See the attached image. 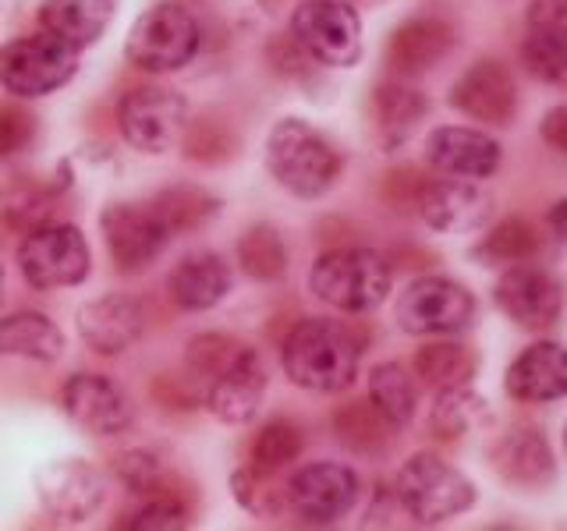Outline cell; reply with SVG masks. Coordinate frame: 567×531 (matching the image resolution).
Listing matches in <instances>:
<instances>
[{
  "label": "cell",
  "instance_id": "cell-1",
  "mask_svg": "<svg viewBox=\"0 0 567 531\" xmlns=\"http://www.w3.org/2000/svg\"><path fill=\"white\" fill-rule=\"evenodd\" d=\"M362 347L330 319H301V323L284 336L280 362L288 379L309 394H341L359 376Z\"/></svg>",
  "mask_w": 567,
  "mask_h": 531
},
{
  "label": "cell",
  "instance_id": "cell-2",
  "mask_svg": "<svg viewBox=\"0 0 567 531\" xmlns=\"http://www.w3.org/2000/svg\"><path fill=\"white\" fill-rule=\"evenodd\" d=\"M266 170L284 191L298 195V199H319L337 185L344 156L309 121L280 117L266 135Z\"/></svg>",
  "mask_w": 567,
  "mask_h": 531
},
{
  "label": "cell",
  "instance_id": "cell-3",
  "mask_svg": "<svg viewBox=\"0 0 567 531\" xmlns=\"http://www.w3.org/2000/svg\"><path fill=\"white\" fill-rule=\"evenodd\" d=\"M309 291L337 312H372L390 294V266L369 248H333L312 262Z\"/></svg>",
  "mask_w": 567,
  "mask_h": 531
},
{
  "label": "cell",
  "instance_id": "cell-4",
  "mask_svg": "<svg viewBox=\"0 0 567 531\" xmlns=\"http://www.w3.org/2000/svg\"><path fill=\"white\" fill-rule=\"evenodd\" d=\"M394 492L408 518H415L419 524H443L475 507L472 478H465L436 454L408 457L398 471Z\"/></svg>",
  "mask_w": 567,
  "mask_h": 531
},
{
  "label": "cell",
  "instance_id": "cell-5",
  "mask_svg": "<svg viewBox=\"0 0 567 531\" xmlns=\"http://www.w3.org/2000/svg\"><path fill=\"white\" fill-rule=\"evenodd\" d=\"M18 273L35 291H64L93 273V252L79 227L43 223L18 244Z\"/></svg>",
  "mask_w": 567,
  "mask_h": 531
},
{
  "label": "cell",
  "instance_id": "cell-6",
  "mask_svg": "<svg viewBox=\"0 0 567 531\" xmlns=\"http://www.w3.org/2000/svg\"><path fill=\"white\" fill-rule=\"evenodd\" d=\"M79 71V50L53 32H35L11 40L0 50V82L18 100H35L58 93Z\"/></svg>",
  "mask_w": 567,
  "mask_h": 531
},
{
  "label": "cell",
  "instance_id": "cell-7",
  "mask_svg": "<svg viewBox=\"0 0 567 531\" xmlns=\"http://www.w3.org/2000/svg\"><path fill=\"white\" fill-rule=\"evenodd\" d=\"M199 50V25L177 4H153L142 11L124 40V58L132 67L164 75V71L185 67Z\"/></svg>",
  "mask_w": 567,
  "mask_h": 531
},
{
  "label": "cell",
  "instance_id": "cell-8",
  "mask_svg": "<svg viewBox=\"0 0 567 531\" xmlns=\"http://www.w3.org/2000/svg\"><path fill=\"white\" fill-rule=\"evenodd\" d=\"M188 103L182 93L164 85H138L124 93L117 106V128L138 153H171L188 132Z\"/></svg>",
  "mask_w": 567,
  "mask_h": 531
},
{
  "label": "cell",
  "instance_id": "cell-9",
  "mask_svg": "<svg viewBox=\"0 0 567 531\" xmlns=\"http://www.w3.org/2000/svg\"><path fill=\"white\" fill-rule=\"evenodd\" d=\"M291 32L323 67H354L362 58V22L341 0H301Z\"/></svg>",
  "mask_w": 567,
  "mask_h": 531
},
{
  "label": "cell",
  "instance_id": "cell-10",
  "mask_svg": "<svg viewBox=\"0 0 567 531\" xmlns=\"http://www.w3.org/2000/svg\"><path fill=\"white\" fill-rule=\"evenodd\" d=\"M475 298L468 288L447 277H419L398 294L394 319L404 333L412 336H436L457 333L472 323Z\"/></svg>",
  "mask_w": 567,
  "mask_h": 531
},
{
  "label": "cell",
  "instance_id": "cell-11",
  "mask_svg": "<svg viewBox=\"0 0 567 531\" xmlns=\"http://www.w3.org/2000/svg\"><path fill=\"white\" fill-rule=\"evenodd\" d=\"M493 301L514 326L539 333L560 319L567 291L557 273H549L543 266H532V262H518V266H507V273L496 280Z\"/></svg>",
  "mask_w": 567,
  "mask_h": 531
},
{
  "label": "cell",
  "instance_id": "cell-12",
  "mask_svg": "<svg viewBox=\"0 0 567 531\" xmlns=\"http://www.w3.org/2000/svg\"><path fill=\"white\" fill-rule=\"evenodd\" d=\"M100 230H103L106 252H111L121 273L150 270L153 259L164 252V244L171 241V230L156 217L153 202L150 206L111 202L100 212Z\"/></svg>",
  "mask_w": 567,
  "mask_h": 531
},
{
  "label": "cell",
  "instance_id": "cell-13",
  "mask_svg": "<svg viewBox=\"0 0 567 531\" xmlns=\"http://www.w3.org/2000/svg\"><path fill=\"white\" fill-rule=\"evenodd\" d=\"M35 496L58 524H85L106 500V478L89 460H50L35 475Z\"/></svg>",
  "mask_w": 567,
  "mask_h": 531
},
{
  "label": "cell",
  "instance_id": "cell-14",
  "mask_svg": "<svg viewBox=\"0 0 567 531\" xmlns=\"http://www.w3.org/2000/svg\"><path fill=\"white\" fill-rule=\"evenodd\" d=\"M61 407L89 436H121L135 418L132 397L103 372H75L61 386Z\"/></svg>",
  "mask_w": 567,
  "mask_h": 531
},
{
  "label": "cell",
  "instance_id": "cell-15",
  "mask_svg": "<svg viewBox=\"0 0 567 531\" xmlns=\"http://www.w3.org/2000/svg\"><path fill=\"white\" fill-rule=\"evenodd\" d=\"M359 500V475L341 460H319L288 482V507L309 524H333L348 518Z\"/></svg>",
  "mask_w": 567,
  "mask_h": 531
},
{
  "label": "cell",
  "instance_id": "cell-16",
  "mask_svg": "<svg viewBox=\"0 0 567 531\" xmlns=\"http://www.w3.org/2000/svg\"><path fill=\"white\" fill-rule=\"evenodd\" d=\"M447 103L465 117L489 124V128H507L518 114V85L501 61H475L451 85Z\"/></svg>",
  "mask_w": 567,
  "mask_h": 531
},
{
  "label": "cell",
  "instance_id": "cell-17",
  "mask_svg": "<svg viewBox=\"0 0 567 531\" xmlns=\"http://www.w3.org/2000/svg\"><path fill=\"white\" fill-rule=\"evenodd\" d=\"M419 217L440 235H468L489 223L493 199L483 185H475L472 177H440L430 181L419 199Z\"/></svg>",
  "mask_w": 567,
  "mask_h": 531
},
{
  "label": "cell",
  "instance_id": "cell-18",
  "mask_svg": "<svg viewBox=\"0 0 567 531\" xmlns=\"http://www.w3.org/2000/svg\"><path fill=\"white\" fill-rule=\"evenodd\" d=\"M266 383H270V376H266L259 351L248 347L241 362H235L227 372H220V376H213L199 386V397H203V407L217 421L245 425V421H252L262 407Z\"/></svg>",
  "mask_w": 567,
  "mask_h": 531
},
{
  "label": "cell",
  "instance_id": "cell-19",
  "mask_svg": "<svg viewBox=\"0 0 567 531\" xmlns=\"http://www.w3.org/2000/svg\"><path fill=\"white\" fill-rule=\"evenodd\" d=\"M425 164L451 174L483 181L501 167V142L478 128H461V124H443L425 135Z\"/></svg>",
  "mask_w": 567,
  "mask_h": 531
},
{
  "label": "cell",
  "instance_id": "cell-20",
  "mask_svg": "<svg viewBox=\"0 0 567 531\" xmlns=\"http://www.w3.org/2000/svg\"><path fill=\"white\" fill-rule=\"evenodd\" d=\"M142 330H146V312L128 294H103L79 309V333L89 351L114 358L128 351Z\"/></svg>",
  "mask_w": 567,
  "mask_h": 531
},
{
  "label": "cell",
  "instance_id": "cell-21",
  "mask_svg": "<svg viewBox=\"0 0 567 531\" xmlns=\"http://www.w3.org/2000/svg\"><path fill=\"white\" fill-rule=\"evenodd\" d=\"M504 389L518 404H554L567 397V347L554 341L525 347L507 365Z\"/></svg>",
  "mask_w": 567,
  "mask_h": 531
},
{
  "label": "cell",
  "instance_id": "cell-22",
  "mask_svg": "<svg viewBox=\"0 0 567 531\" xmlns=\"http://www.w3.org/2000/svg\"><path fill=\"white\" fill-rule=\"evenodd\" d=\"M457 46L454 29L443 22V18H408L401 22L386 40V64L398 75L412 79L422 71H433L440 61H447V53Z\"/></svg>",
  "mask_w": 567,
  "mask_h": 531
},
{
  "label": "cell",
  "instance_id": "cell-23",
  "mask_svg": "<svg viewBox=\"0 0 567 531\" xmlns=\"http://www.w3.org/2000/svg\"><path fill=\"white\" fill-rule=\"evenodd\" d=\"M493 471L504 478L507 486L518 489H543L554 482L557 460L549 450V439L539 429H511L493 442L489 450Z\"/></svg>",
  "mask_w": 567,
  "mask_h": 531
},
{
  "label": "cell",
  "instance_id": "cell-24",
  "mask_svg": "<svg viewBox=\"0 0 567 531\" xmlns=\"http://www.w3.org/2000/svg\"><path fill=\"white\" fill-rule=\"evenodd\" d=\"M235 273L224 256L217 252H195L167 273V298L185 312H206L230 294Z\"/></svg>",
  "mask_w": 567,
  "mask_h": 531
},
{
  "label": "cell",
  "instance_id": "cell-25",
  "mask_svg": "<svg viewBox=\"0 0 567 531\" xmlns=\"http://www.w3.org/2000/svg\"><path fill=\"white\" fill-rule=\"evenodd\" d=\"M117 14V0H43L40 25L75 50L100 43Z\"/></svg>",
  "mask_w": 567,
  "mask_h": 531
},
{
  "label": "cell",
  "instance_id": "cell-26",
  "mask_svg": "<svg viewBox=\"0 0 567 531\" xmlns=\"http://www.w3.org/2000/svg\"><path fill=\"white\" fill-rule=\"evenodd\" d=\"M0 351H4L8 358L50 365L64 354V333L43 312H11L4 323H0Z\"/></svg>",
  "mask_w": 567,
  "mask_h": 531
},
{
  "label": "cell",
  "instance_id": "cell-27",
  "mask_svg": "<svg viewBox=\"0 0 567 531\" xmlns=\"http://www.w3.org/2000/svg\"><path fill=\"white\" fill-rule=\"evenodd\" d=\"M390 433H394V421L380 412L372 397L348 400L333 412V436L351 454H380L390 442Z\"/></svg>",
  "mask_w": 567,
  "mask_h": 531
},
{
  "label": "cell",
  "instance_id": "cell-28",
  "mask_svg": "<svg viewBox=\"0 0 567 531\" xmlns=\"http://www.w3.org/2000/svg\"><path fill=\"white\" fill-rule=\"evenodd\" d=\"M489 421V407L486 400L472 394L468 386H451V389H436V400L430 407V433L443 442H457L468 433H475L478 425Z\"/></svg>",
  "mask_w": 567,
  "mask_h": 531
},
{
  "label": "cell",
  "instance_id": "cell-29",
  "mask_svg": "<svg viewBox=\"0 0 567 531\" xmlns=\"http://www.w3.org/2000/svg\"><path fill=\"white\" fill-rule=\"evenodd\" d=\"M372 111H377L380 135L386 142H401L415 132V124L430 114V96L404 82H380L372 93Z\"/></svg>",
  "mask_w": 567,
  "mask_h": 531
},
{
  "label": "cell",
  "instance_id": "cell-30",
  "mask_svg": "<svg viewBox=\"0 0 567 531\" xmlns=\"http://www.w3.org/2000/svg\"><path fill=\"white\" fill-rule=\"evenodd\" d=\"M539 252H543V235H539V227L528 223L525 217L501 220L475 244V259L483 266H518V262L539 259Z\"/></svg>",
  "mask_w": 567,
  "mask_h": 531
},
{
  "label": "cell",
  "instance_id": "cell-31",
  "mask_svg": "<svg viewBox=\"0 0 567 531\" xmlns=\"http://www.w3.org/2000/svg\"><path fill=\"white\" fill-rule=\"evenodd\" d=\"M153 209L174 238V235H188V230L206 227L217 217L220 199L213 191H206L203 185H171L153 199Z\"/></svg>",
  "mask_w": 567,
  "mask_h": 531
},
{
  "label": "cell",
  "instance_id": "cell-32",
  "mask_svg": "<svg viewBox=\"0 0 567 531\" xmlns=\"http://www.w3.org/2000/svg\"><path fill=\"white\" fill-rule=\"evenodd\" d=\"M235 259H238V270L248 280H259V283H274L288 273V244H284L280 230L270 223L248 227L238 238Z\"/></svg>",
  "mask_w": 567,
  "mask_h": 531
},
{
  "label": "cell",
  "instance_id": "cell-33",
  "mask_svg": "<svg viewBox=\"0 0 567 531\" xmlns=\"http://www.w3.org/2000/svg\"><path fill=\"white\" fill-rule=\"evenodd\" d=\"M415 376L433 389L468 386L475 376V354L457 341L425 344L415 351Z\"/></svg>",
  "mask_w": 567,
  "mask_h": 531
},
{
  "label": "cell",
  "instance_id": "cell-34",
  "mask_svg": "<svg viewBox=\"0 0 567 531\" xmlns=\"http://www.w3.org/2000/svg\"><path fill=\"white\" fill-rule=\"evenodd\" d=\"M369 397L394 421V429H404L415 418V383L398 362H383L369 372Z\"/></svg>",
  "mask_w": 567,
  "mask_h": 531
},
{
  "label": "cell",
  "instance_id": "cell-35",
  "mask_svg": "<svg viewBox=\"0 0 567 531\" xmlns=\"http://www.w3.org/2000/svg\"><path fill=\"white\" fill-rule=\"evenodd\" d=\"M245 351H248V344L238 341V336H230V333H199V336H192L188 347H185L188 376L203 386L206 379L220 376V372H227L235 362H241Z\"/></svg>",
  "mask_w": 567,
  "mask_h": 531
},
{
  "label": "cell",
  "instance_id": "cell-36",
  "mask_svg": "<svg viewBox=\"0 0 567 531\" xmlns=\"http://www.w3.org/2000/svg\"><path fill=\"white\" fill-rule=\"evenodd\" d=\"M301 454V433L295 421H266L259 436L252 439V450H248V465L262 475H280L288 465H295Z\"/></svg>",
  "mask_w": 567,
  "mask_h": 531
},
{
  "label": "cell",
  "instance_id": "cell-37",
  "mask_svg": "<svg viewBox=\"0 0 567 531\" xmlns=\"http://www.w3.org/2000/svg\"><path fill=\"white\" fill-rule=\"evenodd\" d=\"M522 64L528 67L532 79H539V82L567 93V35L528 29L525 43H522Z\"/></svg>",
  "mask_w": 567,
  "mask_h": 531
},
{
  "label": "cell",
  "instance_id": "cell-38",
  "mask_svg": "<svg viewBox=\"0 0 567 531\" xmlns=\"http://www.w3.org/2000/svg\"><path fill=\"white\" fill-rule=\"evenodd\" d=\"M185 524H188V507L177 500V492L146 496V503L121 521V528H132V531H177Z\"/></svg>",
  "mask_w": 567,
  "mask_h": 531
},
{
  "label": "cell",
  "instance_id": "cell-39",
  "mask_svg": "<svg viewBox=\"0 0 567 531\" xmlns=\"http://www.w3.org/2000/svg\"><path fill=\"white\" fill-rule=\"evenodd\" d=\"M114 475L121 478L128 492L135 496H156L167 492L164 489V460H159L153 450H124L114 460Z\"/></svg>",
  "mask_w": 567,
  "mask_h": 531
},
{
  "label": "cell",
  "instance_id": "cell-40",
  "mask_svg": "<svg viewBox=\"0 0 567 531\" xmlns=\"http://www.w3.org/2000/svg\"><path fill=\"white\" fill-rule=\"evenodd\" d=\"M266 478H274V475H262L252 465L235 471V478H230V486H235V500L248 513H259V518H270V513H277L280 503H288V489H284V492L270 489V486H266Z\"/></svg>",
  "mask_w": 567,
  "mask_h": 531
},
{
  "label": "cell",
  "instance_id": "cell-41",
  "mask_svg": "<svg viewBox=\"0 0 567 531\" xmlns=\"http://www.w3.org/2000/svg\"><path fill=\"white\" fill-rule=\"evenodd\" d=\"M185 146V156L188 159H199V164H220V159L230 156V146H235V138L224 128L220 121H195L188 124V132L182 138Z\"/></svg>",
  "mask_w": 567,
  "mask_h": 531
},
{
  "label": "cell",
  "instance_id": "cell-42",
  "mask_svg": "<svg viewBox=\"0 0 567 531\" xmlns=\"http://www.w3.org/2000/svg\"><path fill=\"white\" fill-rule=\"evenodd\" d=\"M50 212H53V191L43 188H22V191H11L8 195V206H4V223L11 230H29L50 223Z\"/></svg>",
  "mask_w": 567,
  "mask_h": 531
},
{
  "label": "cell",
  "instance_id": "cell-43",
  "mask_svg": "<svg viewBox=\"0 0 567 531\" xmlns=\"http://www.w3.org/2000/svg\"><path fill=\"white\" fill-rule=\"evenodd\" d=\"M425 185H430V177H425L419 167H398V170H390L383 181V202L398 212H408V209L419 212V199H422Z\"/></svg>",
  "mask_w": 567,
  "mask_h": 531
},
{
  "label": "cell",
  "instance_id": "cell-44",
  "mask_svg": "<svg viewBox=\"0 0 567 531\" xmlns=\"http://www.w3.org/2000/svg\"><path fill=\"white\" fill-rule=\"evenodd\" d=\"M266 58H270V64L280 71V75H288V79L309 75V64L316 61L312 53L295 40V32H288V35H274L270 46H266Z\"/></svg>",
  "mask_w": 567,
  "mask_h": 531
},
{
  "label": "cell",
  "instance_id": "cell-45",
  "mask_svg": "<svg viewBox=\"0 0 567 531\" xmlns=\"http://www.w3.org/2000/svg\"><path fill=\"white\" fill-rule=\"evenodd\" d=\"M32 135H35V117L29 111H22V106L8 103L4 111H0V153L14 156V153L29 149Z\"/></svg>",
  "mask_w": 567,
  "mask_h": 531
},
{
  "label": "cell",
  "instance_id": "cell-46",
  "mask_svg": "<svg viewBox=\"0 0 567 531\" xmlns=\"http://www.w3.org/2000/svg\"><path fill=\"white\" fill-rule=\"evenodd\" d=\"M528 29L567 35V0H532L528 4Z\"/></svg>",
  "mask_w": 567,
  "mask_h": 531
},
{
  "label": "cell",
  "instance_id": "cell-47",
  "mask_svg": "<svg viewBox=\"0 0 567 531\" xmlns=\"http://www.w3.org/2000/svg\"><path fill=\"white\" fill-rule=\"evenodd\" d=\"M539 132H543V142L549 149H554L557 156L567 159V103H557V106H549L543 124H539Z\"/></svg>",
  "mask_w": 567,
  "mask_h": 531
},
{
  "label": "cell",
  "instance_id": "cell-48",
  "mask_svg": "<svg viewBox=\"0 0 567 531\" xmlns=\"http://www.w3.org/2000/svg\"><path fill=\"white\" fill-rule=\"evenodd\" d=\"M549 227H554V235L567 244V199H560L554 209H549Z\"/></svg>",
  "mask_w": 567,
  "mask_h": 531
},
{
  "label": "cell",
  "instance_id": "cell-49",
  "mask_svg": "<svg viewBox=\"0 0 567 531\" xmlns=\"http://www.w3.org/2000/svg\"><path fill=\"white\" fill-rule=\"evenodd\" d=\"M560 439H564V454H567V421H564V436Z\"/></svg>",
  "mask_w": 567,
  "mask_h": 531
}]
</instances>
